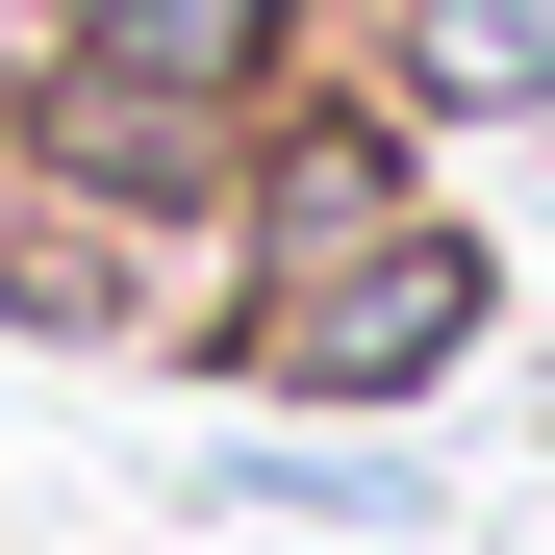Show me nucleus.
Returning a JSON list of instances; mask_svg holds the SVG:
<instances>
[{"label": "nucleus", "instance_id": "nucleus-1", "mask_svg": "<svg viewBox=\"0 0 555 555\" xmlns=\"http://www.w3.org/2000/svg\"><path fill=\"white\" fill-rule=\"evenodd\" d=\"M480 328H505V278L454 253V203H429V228H379V253H328V278H253V304H228L203 353H253L278 404H429V379H454Z\"/></svg>", "mask_w": 555, "mask_h": 555}, {"label": "nucleus", "instance_id": "nucleus-2", "mask_svg": "<svg viewBox=\"0 0 555 555\" xmlns=\"http://www.w3.org/2000/svg\"><path fill=\"white\" fill-rule=\"evenodd\" d=\"M228 304L253 278H328V253H379V228H429V152H404V102L353 76V102H253V152H228Z\"/></svg>", "mask_w": 555, "mask_h": 555}, {"label": "nucleus", "instance_id": "nucleus-3", "mask_svg": "<svg viewBox=\"0 0 555 555\" xmlns=\"http://www.w3.org/2000/svg\"><path fill=\"white\" fill-rule=\"evenodd\" d=\"M51 51L127 76V102H177V127H253L304 76V0H51Z\"/></svg>", "mask_w": 555, "mask_h": 555}, {"label": "nucleus", "instance_id": "nucleus-4", "mask_svg": "<svg viewBox=\"0 0 555 555\" xmlns=\"http://www.w3.org/2000/svg\"><path fill=\"white\" fill-rule=\"evenodd\" d=\"M404 127H555V0H379Z\"/></svg>", "mask_w": 555, "mask_h": 555}]
</instances>
